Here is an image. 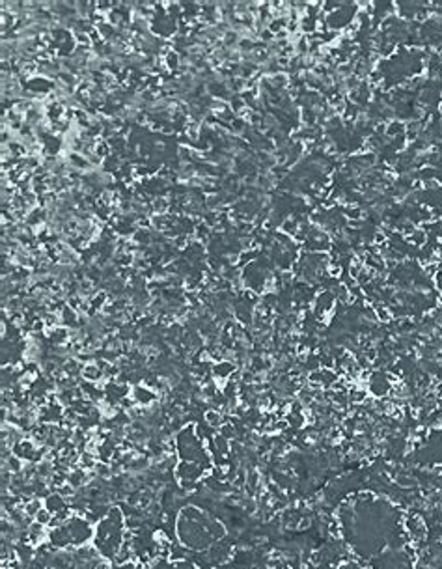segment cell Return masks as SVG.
Here are the masks:
<instances>
[{"label": "cell", "instance_id": "cell-1", "mask_svg": "<svg viewBox=\"0 0 442 569\" xmlns=\"http://www.w3.org/2000/svg\"><path fill=\"white\" fill-rule=\"evenodd\" d=\"M45 510H49L54 515V513H58V511L66 510V500H64V496L62 494H47L45 496Z\"/></svg>", "mask_w": 442, "mask_h": 569}, {"label": "cell", "instance_id": "cell-2", "mask_svg": "<svg viewBox=\"0 0 442 569\" xmlns=\"http://www.w3.org/2000/svg\"><path fill=\"white\" fill-rule=\"evenodd\" d=\"M41 510H43V502L39 500V498H30L28 502H25V513L28 517H36Z\"/></svg>", "mask_w": 442, "mask_h": 569}, {"label": "cell", "instance_id": "cell-3", "mask_svg": "<svg viewBox=\"0 0 442 569\" xmlns=\"http://www.w3.org/2000/svg\"><path fill=\"white\" fill-rule=\"evenodd\" d=\"M34 519H36V523H39V525H43V527H45V525L49 527V523L52 521V513L49 510H45V508H43V510L39 511V513H37Z\"/></svg>", "mask_w": 442, "mask_h": 569}, {"label": "cell", "instance_id": "cell-4", "mask_svg": "<svg viewBox=\"0 0 442 569\" xmlns=\"http://www.w3.org/2000/svg\"><path fill=\"white\" fill-rule=\"evenodd\" d=\"M205 420H207V424L219 425V424H221V415H217V413H213V411H209V413L205 415Z\"/></svg>", "mask_w": 442, "mask_h": 569}]
</instances>
